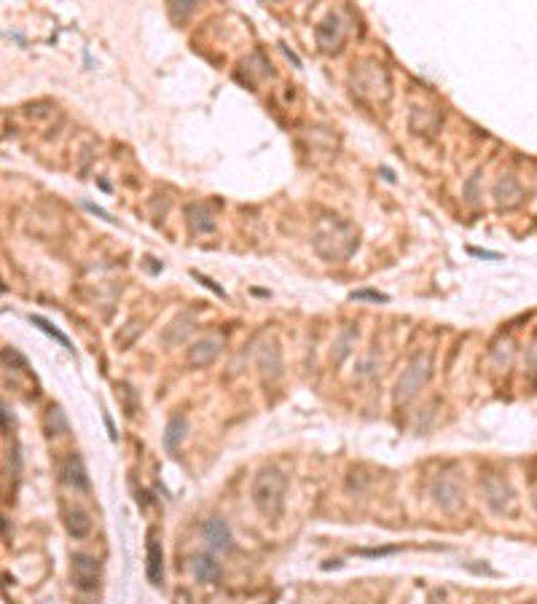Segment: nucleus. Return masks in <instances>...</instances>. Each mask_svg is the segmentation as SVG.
<instances>
[{
    "label": "nucleus",
    "instance_id": "9",
    "mask_svg": "<svg viewBox=\"0 0 537 604\" xmlns=\"http://www.w3.org/2000/svg\"><path fill=\"white\" fill-rule=\"evenodd\" d=\"M145 575L151 580V586H161L164 583V551L161 543L156 540V532H148V548H145Z\"/></svg>",
    "mask_w": 537,
    "mask_h": 604
},
{
    "label": "nucleus",
    "instance_id": "27",
    "mask_svg": "<svg viewBox=\"0 0 537 604\" xmlns=\"http://www.w3.org/2000/svg\"><path fill=\"white\" fill-rule=\"evenodd\" d=\"M87 209H89V212H94L97 218H103V221H108V223H116V218H110V215H108V212H105L103 207H97V205H91V202H87Z\"/></svg>",
    "mask_w": 537,
    "mask_h": 604
},
{
    "label": "nucleus",
    "instance_id": "7",
    "mask_svg": "<svg viewBox=\"0 0 537 604\" xmlns=\"http://www.w3.org/2000/svg\"><path fill=\"white\" fill-rule=\"evenodd\" d=\"M314 38H317V43H320L323 52H333V49H339L341 40H344V22H341V17L328 14V17L314 27Z\"/></svg>",
    "mask_w": 537,
    "mask_h": 604
},
{
    "label": "nucleus",
    "instance_id": "6",
    "mask_svg": "<svg viewBox=\"0 0 537 604\" xmlns=\"http://www.w3.org/2000/svg\"><path fill=\"white\" fill-rule=\"evenodd\" d=\"M73 580L81 591H97V586H100V561L91 559L89 553H75L73 556Z\"/></svg>",
    "mask_w": 537,
    "mask_h": 604
},
{
    "label": "nucleus",
    "instance_id": "23",
    "mask_svg": "<svg viewBox=\"0 0 537 604\" xmlns=\"http://www.w3.org/2000/svg\"><path fill=\"white\" fill-rule=\"evenodd\" d=\"M398 548H355V553L358 556H371V559H379V556H390V553H395Z\"/></svg>",
    "mask_w": 537,
    "mask_h": 604
},
{
    "label": "nucleus",
    "instance_id": "10",
    "mask_svg": "<svg viewBox=\"0 0 537 604\" xmlns=\"http://www.w3.org/2000/svg\"><path fill=\"white\" fill-rule=\"evenodd\" d=\"M218 355H221V339L218 336L199 339V341H193L189 346V365L191 368H207Z\"/></svg>",
    "mask_w": 537,
    "mask_h": 604
},
{
    "label": "nucleus",
    "instance_id": "26",
    "mask_svg": "<svg viewBox=\"0 0 537 604\" xmlns=\"http://www.w3.org/2000/svg\"><path fill=\"white\" fill-rule=\"evenodd\" d=\"M14 427V414H11V408H8V403H3V432L8 435Z\"/></svg>",
    "mask_w": 537,
    "mask_h": 604
},
{
    "label": "nucleus",
    "instance_id": "14",
    "mask_svg": "<svg viewBox=\"0 0 537 604\" xmlns=\"http://www.w3.org/2000/svg\"><path fill=\"white\" fill-rule=\"evenodd\" d=\"M186 223L193 234H212L215 231V221L209 215V209L205 205H189L186 207Z\"/></svg>",
    "mask_w": 537,
    "mask_h": 604
},
{
    "label": "nucleus",
    "instance_id": "2",
    "mask_svg": "<svg viewBox=\"0 0 537 604\" xmlns=\"http://www.w3.org/2000/svg\"><path fill=\"white\" fill-rule=\"evenodd\" d=\"M430 374H433V360H430V355H414L411 362L406 365V371L400 374L398 384H395V403L398 406H406L411 397L427 384L430 379Z\"/></svg>",
    "mask_w": 537,
    "mask_h": 604
},
{
    "label": "nucleus",
    "instance_id": "4",
    "mask_svg": "<svg viewBox=\"0 0 537 604\" xmlns=\"http://www.w3.org/2000/svg\"><path fill=\"white\" fill-rule=\"evenodd\" d=\"M481 489H484V500L489 505V510L497 513V516H505L513 508V502H516V492L497 473H486L484 478H481Z\"/></svg>",
    "mask_w": 537,
    "mask_h": 604
},
{
    "label": "nucleus",
    "instance_id": "1",
    "mask_svg": "<svg viewBox=\"0 0 537 604\" xmlns=\"http://www.w3.org/2000/svg\"><path fill=\"white\" fill-rule=\"evenodd\" d=\"M253 502L260 516L279 518L285 510V494H288V476L277 465H263L253 478Z\"/></svg>",
    "mask_w": 537,
    "mask_h": 604
},
{
    "label": "nucleus",
    "instance_id": "24",
    "mask_svg": "<svg viewBox=\"0 0 537 604\" xmlns=\"http://www.w3.org/2000/svg\"><path fill=\"white\" fill-rule=\"evenodd\" d=\"M193 8H196V3H193V0H191V3H186V6H177V3H170V14H172V17H177V14H180V17H189L191 11H193Z\"/></svg>",
    "mask_w": 537,
    "mask_h": 604
},
{
    "label": "nucleus",
    "instance_id": "15",
    "mask_svg": "<svg viewBox=\"0 0 537 604\" xmlns=\"http://www.w3.org/2000/svg\"><path fill=\"white\" fill-rule=\"evenodd\" d=\"M191 328H193V317H191V314H180L177 320H172V323L164 328L161 339L170 346H177V344H183V339L191 333Z\"/></svg>",
    "mask_w": 537,
    "mask_h": 604
},
{
    "label": "nucleus",
    "instance_id": "3",
    "mask_svg": "<svg viewBox=\"0 0 537 604\" xmlns=\"http://www.w3.org/2000/svg\"><path fill=\"white\" fill-rule=\"evenodd\" d=\"M430 494H433L435 505L443 510V513H457L462 505H465V492H462V483L459 478L449 473V470H443V473H438L430 483Z\"/></svg>",
    "mask_w": 537,
    "mask_h": 604
},
{
    "label": "nucleus",
    "instance_id": "16",
    "mask_svg": "<svg viewBox=\"0 0 537 604\" xmlns=\"http://www.w3.org/2000/svg\"><path fill=\"white\" fill-rule=\"evenodd\" d=\"M494 196H497V205L513 207L521 199V189H519V183H516V177H503V180L494 186Z\"/></svg>",
    "mask_w": 537,
    "mask_h": 604
},
{
    "label": "nucleus",
    "instance_id": "29",
    "mask_svg": "<svg viewBox=\"0 0 537 604\" xmlns=\"http://www.w3.org/2000/svg\"><path fill=\"white\" fill-rule=\"evenodd\" d=\"M524 604H537V602H524Z\"/></svg>",
    "mask_w": 537,
    "mask_h": 604
},
{
    "label": "nucleus",
    "instance_id": "12",
    "mask_svg": "<svg viewBox=\"0 0 537 604\" xmlns=\"http://www.w3.org/2000/svg\"><path fill=\"white\" fill-rule=\"evenodd\" d=\"M191 572L196 583H218L221 580V564L215 561L212 553H196L191 559Z\"/></svg>",
    "mask_w": 537,
    "mask_h": 604
},
{
    "label": "nucleus",
    "instance_id": "25",
    "mask_svg": "<svg viewBox=\"0 0 537 604\" xmlns=\"http://www.w3.org/2000/svg\"><path fill=\"white\" fill-rule=\"evenodd\" d=\"M470 256H476V258H489V260H500L503 256L500 253H494V250H478V247H468Z\"/></svg>",
    "mask_w": 537,
    "mask_h": 604
},
{
    "label": "nucleus",
    "instance_id": "17",
    "mask_svg": "<svg viewBox=\"0 0 537 604\" xmlns=\"http://www.w3.org/2000/svg\"><path fill=\"white\" fill-rule=\"evenodd\" d=\"M186 419L177 414V416H170V422H167V430H164V449L170 451H177V443L183 441V435H186Z\"/></svg>",
    "mask_w": 537,
    "mask_h": 604
},
{
    "label": "nucleus",
    "instance_id": "18",
    "mask_svg": "<svg viewBox=\"0 0 537 604\" xmlns=\"http://www.w3.org/2000/svg\"><path fill=\"white\" fill-rule=\"evenodd\" d=\"M30 323H33V325H35L38 330H43V333H49L52 339H57V341L65 346L68 352H75V349H73V344H70L68 336H65V333H62L59 328H54V325L49 323V320H46V317H41V314H33V317H30Z\"/></svg>",
    "mask_w": 537,
    "mask_h": 604
},
{
    "label": "nucleus",
    "instance_id": "21",
    "mask_svg": "<svg viewBox=\"0 0 537 604\" xmlns=\"http://www.w3.org/2000/svg\"><path fill=\"white\" fill-rule=\"evenodd\" d=\"M191 277H193V279H199V285H202V288H207V290H212V293L218 295V298H226V290L221 288V285H215L209 277L199 274V272H191Z\"/></svg>",
    "mask_w": 537,
    "mask_h": 604
},
{
    "label": "nucleus",
    "instance_id": "20",
    "mask_svg": "<svg viewBox=\"0 0 537 604\" xmlns=\"http://www.w3.org/2000/svg\"><path fill=\"white\" fill-rule=\"evenodd\" d=\"M349 298H352V301H379V304H387V301H390V295L379 293V290H352Z\"/></svg>",
    "mask_w": 537,
    "mask_h": 604
},
{
    "label": "nucleus",
    "instance_id": "28",
    "mask_svg": "<svg viewBox=\"0 0 537 604\" xmlns=\"http://www.w3.org/2000/svg\"><path fill=\"white\" fill-rule=\"evenodd\" d=\"M529 352H532V355H529V362H527V365L535 371V368H537V344H532V349H529Z\"/></svg>",
    "mask_w": 537,
    "mask_h": 604
},
{
    "label": "nucleus",
    "instance_id": "22",
    "mask_svg": "<svg viewBox=\"0 0 537 604\" xmlns=\"http://www.w3.org/2000/svg\"><path fill=\"white\" fill-rule=\"evenodd\" d=\"M116 390H119V392L126 397V403H124L126 414H135V400H132V397H135V390H132V384H126V381H124V384H119Z\"/></svg>",
    "mask_w": 537,
    "mask_h": 604
},
{
    "label": "nucleus",
    "instance_id": "8",
    "mask_svg": "<svg viewBox=\"0 0 537 604\" xmlns=\"http://www.w3.org/2000/svg\"><path fill=\"white\" fill-rule=\"evenodd\" d=\"M202 535L212 551H234V537L223 518H209L202 526Z\"/></svg>",
    "mask_w": 537,
    "mask_h": 604
},
{
    "label": "nucleus",
    "instance_id": "5",
    "mask_svg": "<svg viewBox=\"0 0 537 604\" xmlns=\"http://www.w3.org/2000/svg\"><path fill=\"white\" fill-rule=\"evenodd\" d=\"M256 360H258V371L260 379L266 387H274L282 376V352H279V344L274 339H266L263 344L258 346L256 352Z\"/></svg>",
    "mask_w": 537,
    "mask_h": 604
},
{
    "label": "nucleus",
    "instance_id": "19",
    "mask_svg": "<svg viewBox=\"0 0 537 604\" xmlns=\"http://www.w3.org/2000/svg\"><path fill=\"white\" fill-rule=\"evenodd\" d=\"M46 427H49L52 435H65V432L70 430L68 416H65V411H62L59 406H52V408L46 411Z\"/></svg>",
    "mask_w": 537,
    "mask_h": 604
},
{
    "label": "nucleus",
    "instance_id": "13",
    "mask_svg": "<svg viewBox=\"0 0 537 604\" xmlns=\"http://www.w3.org/2000/svg\"><path fill=\"white\" fill-rule=\"evenodd\" d=\"M62 516H65V526H68L70 537L84 540L91 532V518L87 516L84 508H62Z\"/></svg>",
    "mask_w": 537,
    "mask_h": 604
},
{
    "label": "nucleus",
    "instance_id": "11",
    "mask_svg": "<svg viewBox=\"0 0 537 604\" xmlns=\"http://www.w3.org/2000/svg\"><path fill=\"white\" fill-rule=\"evenodd\" d=\"M62 483H68L70 489L75 492H89V476L87 467H84V459L78 454H70L62 465Z\"/></svg>",
    "mask_w": 537,
    "mask_h": 604
}]
</instances>
